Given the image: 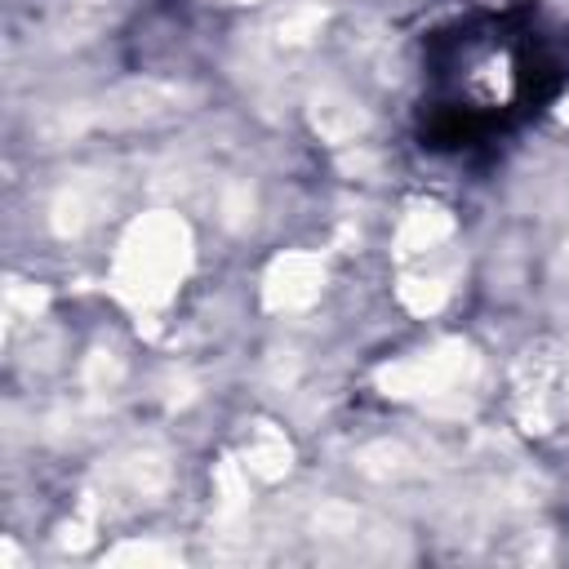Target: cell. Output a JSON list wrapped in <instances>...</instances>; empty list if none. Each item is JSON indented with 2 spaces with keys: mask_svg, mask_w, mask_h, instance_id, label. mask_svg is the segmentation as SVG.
I'll return each mask as SVG.
<instances>
[{
  "mask_svg": "<svg viewBox=\"0 0 569 569\" xmlns=\"http://www.w3.org/2000/svg\"><path fill=\"white\" fill-rule=\"evenodd\" d=\"M569 84V40L538 4L467 9L422 40L413 133L431 156H480L538 120Z\"/></svg>",
  "mask_w": 569,
  "mask_h": 569,
  "instance_id": "cell-1",
  "label": "cell"
}]
</instances>
